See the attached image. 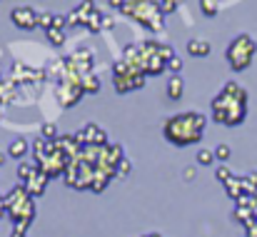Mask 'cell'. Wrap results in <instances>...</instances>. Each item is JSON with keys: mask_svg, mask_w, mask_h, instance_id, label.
Returning a JSON list of instances; mask_svg holds the SVG:
<instances>
[{"mask_svg": "<svg viewBox=\"0 0 257 237\" xmlns=\"http://www.w3.org/2000/svg\"><path fill=\"white\" fill-rule=\"evenodd\" d=\"M45 35H48V40H50L53 45H63V43H65V30L50 28V30H45Z\"/></svg>", "mask_w": 257, "mask_h": 237, "instance_id": "22", "label": "cell"}, {"mask_svg": "<svg viewBox=\"0 0 257 237\" xmlns=\"http://www.w3.org/2000/svg\"><path fill=\"white\" fill-rule=\"evenodd\" d=\"M185 180H195V167H185Z\"/></svg>", "mask_w": 257, "mask_h": 237, "instance_id": "34", "label": "cell"}, {"mask_svg": "<svg viewBox=\"0 0 257 237\" xmlns=\"http://www.w3.org/2000/svg\"><path fill=\"white\" fill-rule=\"evenodd\" d=\"M200 10H202L207 18H215L217 10H220V0H200Z\"/></svg>", "mask_w": 257, "mask_h": 237, "instance_id": "19", "label": "cell"}, {"mask_svg": "<svg viewBox=\"0 0 257 237\" xmlns=\"http://www.w3.org/2000/svg\"><path fill=\"white\" fill-rule=\"evenodd\" d=\"M247 115V92L235 80L225 82L220 95L212 100V120L227 128H235Z\"/></svg>", "mask_w": 257, "mask_h": 237, "instance_id": "1", "label": "cell"}, {"mask_svg": "<svg viewBox=\"0 0 257 237\" xmlns=\"http://www.w3.org/2000/svg\"><path fill=\"white\" fill-rule=\"evenodd\" d=\"M215 150H200V153H197V162H200V165H212V162H215Z\"/></svg>", "mask_w": 257, "mask_h": 237, "instance_id": "24", "label": "cell"}, {"mask_svg": "<svg viewBox=\"0 0 257 237\" xmlns=\"http://www.w3.org/2000/svg\"><path fill=\"white\" fill-rule=\"evenodd\" d=\"M30 150H33V145H30L25 138H18V140H13V143H10V148H8V155L23 162V158H25Z\"/></svg>", "mask_w": 257, "mask_h": 237, "instance_id": "7", "label": "cell"}, {"mask_svg": "<svg viewBox=\"0 0 257 237\" xmlns=\"http://www.w3.org/2000/svg\"><path fill=\"white\" fill-rule=\"evenodd\" d=\"M112 28H115V20H112L110 15H105V18H102V30H112Z\"/></svg>", "mask_w": 257, "mask_h": 237, "instance_id": "32", "label": "cell"}, {"mask_svg": "<svg viewBox=\"0 0 257 237\" xmlns=\"http://www.w3.org/2000/svg\"><path fill=\"white\" fill-rule=\"evenodd\" d=\"M3 162H5V153H0V165H3Z\"/></svg>", "mask_w": 257, "mask_h": 237, "instance_id": "37", "label": "cell"}, {"mask_svg": "<svg viewBox=\"0 0 257 237\" xmlns=\"http://www.w3.org/2000/svg\"><path fill=\"white\" fill-rule=\"evenodd\" d=\"M225 192H227V195H230V197H232V200L237 202V200H240V197L245 195V190H242V177L232 175V177H230V180L225 182Z\"/></svg>", "mask_w": 257, "mask_h": 237, "instance_id": "11", "label": "cell"}, {"mask_svg": "<svg viewBox=\"0 0 257 237\" xmlns=\"http://www.w3.org/2000/svg\"><path fill=\"white\" fill-rule=\"evenodd\" d=\"M53 23H55V13H38V25L43 30H50Z\"/></svg>", "mask_w": 257, "mask_h": 237, "instance_id": "23", "label": "cell"}, {"mask_svg": "<svg viewBox=\"0 0 257 237\" xmlns=\"http://www.w3.org/2000/svg\"><path fill=\"white\" fill-rule=\"evenodd\" d=\"M140 75H143V73H140ZM112 85H115V90H117L120 95L133 92V90H135V75H112Z\"/></svg>", "mask_w": 257, "mask_h": 237, "instance_id": "8", "label": "cell"}, {"mask_svg": "<svg viewBox=\"0 0 257 237\" xmlns=\"http://www.w3.org/2000/svg\"><path fill=\"white\" fill-rule=\"evenodd\" d=\"M102 18H105V13H102V10H95L92 18L87 20L85 28L90 30V33H102Z\"/></svg>", "mask_w": 257, "mask_h": 237, "instance_id": "16", "label": "cell"}, {"mask_svg": "<svg viewBox=\"0 0 257 237\" xmlns=\"http://www.w3.org/2000/svg\"><path fill=\"white\" fill-rule=\"evenodd\" d=\"M53 28H58V30H65V28H68V15H63V13H55V23H53Z\"/></svg>", "mask_w": 257, "mask_h": 237, "instance_id": "29", "label": "cell"}, {"mask_svg": "<svg viewBox=\"0 0 257 237\" xmlns=\"http://www.w3.org/2000/svg\"><path fill=\"white\" fill-rule=\"evenodd\" d=\"M187 53H190L192 58H207V55H210V43L195 38V40L187 43Z\"/></svg>", "mask_w": 257, "mask_h": 237, "instance_id": "9", "label": "cell"}, {"mask_svg": "<svg viewBox=\"0 0 257 237\" xmlns=\"http://www.w3.org/2000/svg\"><path fill=\"white\" fill-rule=\"evenodd\" d=\"M182 92H185V80L180 78V75H172V78L168 80V97H170V100H180Z\"/></svg>", "mask_w": 257, "mask_h": 237, "instance_id": "12", "label": "cell"}, {"mask_svg": "<svg viewBox=\"0 0 257 237\" xmlns=\"http://www.w3.org/2000/svg\"><path fill=\"white\" fill-rule=\"evenodd\" d=\"M40 138L55 143V140H58V128H55V123H45V125L40 128Z\"/></svg>", "mask_w": 257, "mask_h": 237, "instance_id": "21", "label": "cell"}, {"mask_svg": "<svg viewBox=\"0 0 257 237\" xmlns=\"http://www.w3.org/2000/svg\"><path fill=\"white\" fill-rule=\"evenodd\" d=\"M145 87V75H135V90Z\"/></svg>", "mask_w": 257, "mask_h": 237, "instance_id": "33", "label": "cell"}, {"mask_svg": "<svg viewBox=\"0 0 257 237\" xmlns=\"http://www.w3.org/2000/svg\"><path fill=\"white\" fill-rule=\"evenodd\" d=\"M177 5H180L177 0H160V8H163V13H165V15L175 13V10H177Z\"/></svg>", "mask_w": 257, "mask_h": 237, "instance_id": "28", "label": "cell"}, {"mask_svg": "<svg viewBox=\"0 0 257 237\" xmlns=\"http://www.w3.org/2000/svg\"><path fill=\"white\" fill-rule=\"evenodd\" d=\"M115 170H117V177H127V175H130V170H133V162L125 158L120 165H117V167H115Z\"/></svg>", "mask_w": 257, "mask_h": 237, "instance_id": "26", "label": "cell"}, {"mask_svg": "<svg viewBox=\"0 0 257 237\" xmlns=\"http://www.w3.org/2000/svg\"><path fill=\"white\" fill-rule=\"evenodd\" d=\"M120 13L138 20L143 28H148L153 33H160L165 28V13H163L160 3H155V0H127L120 8Z\"/></svg>", "mask_w": 257, "mask_h": 237, "instance_id": "3", "label": "cell"}, {"mask_svg": "<svg viewBox=\"0 0 257 237\" xmlns=\"http://www.w3.org/2000/svg\"><path fill=\"white\" fill-rule=\"evenodd\" d=\"M38 170H40V167H38V162H28V160H25V162H20V165H18V180H20V185H28Z\"/></svg>", "mask_w": 257, "mask_h": 237, "instance_id": "10", "label": "cell"}, {"mask_svg": "<svg viewBox=\"0 0 257 237\" xmlns=\"http://www.w3.org/2000/svg\"><path fill=\"white\" fill-rule=\"evenodd\" d=\"M165 70H168V60H163V58H158V55L148 58L145 75H160V73H165Z\"/></svg>", "mask_w": 257, "mask_h": 237, "instance_id": "13", "label": "cell"}, {"mask_svg": "<svg viewBox=\"0 0 257 237\" xmlns=\"http://www.w3.org/2000/svg\"><path fill=\"white\" fill-rule=\"evenodd\" d=\"M10 237H25V232H13Z\"/></svg>", "mask_w": 257, "mask_h": 237, "instance_id": "36", "label": "cell"}, {"mask_svg": "<svg viewBox=\"0 0 257 237\" xmlns=\"http://www.w3.org/2000/svg\"><path fill=\"white\" fill-rule=\"evenodd\" d=\"M107 182H110V177H105L102 172H97V170H95V177H92L90 190H92V192H102V190L107 187Z\"/></svg>", "mask_w": 257, "mask_h": 237, "instance_id": "20", "label": "cell"}, {"mask_svg": "<svg viewBox=\"0 0 257 237\" xmlns=\"http://www.w3.org/2000/svg\"><path fill=\"white\" fill-rule=\"evenodd\" d=\"M215 158L220 160V162H225V160L230 158V148H227L225 143H222V145H217V148H215Z\"/></svg>", "mask_w": 257, "mask_h": 237, "instance_id": "27", "label": "cell"}, {"mask_svg": "<svg viewBox=\"0 0 257 237\" xmlns=\"http://www.w3.org/2000/svg\"><path fill=\"white\" fill-rule=\"evenodd\" d=\"M255 53H257V43L250 38V35L242 33V35H237V38L227 45L225 58H227V63H230V68H232L235 73H242L245 68H250Z\"/></svg>", "mask_w": 257, "mask_h": 237, "instance_id": "4", "label": "cell"}, {"mask_svg": "<svg viewBox=\"0 0 257 237\" xmlns=\"http://www.w3.org/2000/svg\"><path fill=\"white\" fill-rule=\"evenodd\" d=\"M107 3H110L112 8H117V10H120V8H122V5H125L127 0H107Z\"/></svg>", "mask_w": 257, "mask_h": 237, "instance_id": "35", "label": "cell"}, {"mask_svg": "<svg viewBox=\"0 0 257 237\" xmlns=\"http://www.w3.org/2000/svg\"><path fill=\"white\" fill-rule=\"evenodd\" d=\"M95 10H97V8H95V0H83V3L75 8V13H78V18H80V25H87V20L92 18Z\"/></svg>", "mask_w": 257, "mask_h": 237, "instance_id": "14", "label": "cell"}, {"mask_svg": "<svg viewBox=\"0 0 257 237\" xmlns=\"http://www.w3.org/2000/svg\"><path fill=\"white\" fill-rule=\"evenodd\" d=\"M48 180H50V177H48V175H45L43 170H38V172L33 175V180H30V182L25 185L28 195H30V197H40V195L45 192V187H48Z\"/></svg>", "mask_w": 257, "mask_h": 237, "instance_id": "6", "label": "cell"}, {"mask_svg": "<svg viewBox=\"0 0 257 237\" xmlns=\"http://www.w3.org/2000/svg\"><path fill=\"white\" fill-rule=\"evenodd\" d=\"M168 70H170V73H175V75H177V73L182 70V60H180L177 55H175V58H172L170 63H168Z\"/></svg>", "mask_w": 257, "mask_h": 237, "instance_id": "30", "label": "cell"}, {"mask_svg": "<svg viewBox=\"0 0 257 237\" xmlns=\"http://www.w3.org/2000/svg\"><path fill=\"white\" fill-rule=\"evenodd\" d=\"M145 237H160V235L158 232H150V235H145Z\"/></svg>", "mask_w": 257, "mask_h": 237, "instance_id": "38", "label": "cell"}, {"mask_svg": "<svg viewBox=\"0 0 257 237\" xmlns=\"http://www.w3.org/2000/svg\"><path fill=\"white\" fill-rule=\"evenodd\" d=\"M95 133H97V125H95V123H87L85 128H80L75 135H78L80 145H92V140H95Z\"/></svg>", "mask_w": 257, "mask_h": 237, "instance_id": "15", "label": "cell"}, {"mask_svg": "<svg viewBox=\"0 0 257 237\" xmlns=\"http://www.w3.org/2000/svg\"><path fill=\"white\" fill-rule=\"evenodd\" d=\"M10 20L20 28V30H33V28H38V10H33V8H13V13H10Z\"/></svg>", "mask_w": 257, "mask_h": 237, "instance_id": "5", "label": "cell"}, {"mask_svg": "<svg viewBox=\"0 0 257 237\" xmlns=\"http://www.w3.org/2000/svg\"><path fill=\"white\" fill-rule=\"evenodd\" d=\"M207 125V117L202 112H182V115H172L163 128V135L170 140L172 145L185 148V145H195L202 138V130Z\"/></svg>", "mask_w": 257, "mask_h": 237, "instance_id": "2", "label": "cell"}, {"mask_svg": "<svg viewBox=\"0 0 257 237\" xmlns=\"http://www.w3.org/2000/svg\"><path fill=\"white\" fill-rule=\"evenodd\" d=\"M78 25H80V18H78L75 10H70L68 13V28H78Z\"/></svg>", "mask_w": 257, "mask_h": 237, "instance_id": "31", "label": "cell"}, {"mask_svg": "<svg viewBox=\"0 0 257 237\" xmlns=\"http://www.w3.org/2000/svg\"><path fill=\"white\" fill-rule=\"evenodd\" d=\"M255 217V212H252V207H242V205H237L235 207V220L237 222H242V225H247L250 220Z\"/></svg>", "mask_w": 257, "mask_h": 237, "instance_id": "18", "label": "cell"}, {"mask_svg": "<svg viewBox=\"0 0 257 237\" xmlns=\"http://www.w3.org/2000/svg\"><path fill=\"white\" fill-rule=\"evenodd\" d=\"M215 175H217V180H220V182H222V185H225V182H227V180H230V177H232V170H230V167H227V165H220V167H217V170H215Z\"/></svg>", "mask_w": 257, "mask_h": 237, "instance_id": "25", "label": "cell"}, {"mask_svg": "<svg viewBox=\"0 0 257 237\" xmlns=\"http://www.w3.org/2000/svg\"><path fill=\"white\" fill-rule=\"evenodd\" d=\"M83 90H85L87 95H95V92L100 90V78H97L95 73L85 75V78H83Z\"/></svg>", "mask_w": 257, "mask_h": 237, "instance_id": "17", "label": "cell"}]
</instances>
